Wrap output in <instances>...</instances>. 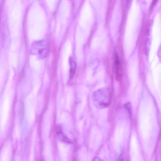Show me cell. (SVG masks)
I'll return each instance as SVG.
<instances>
[{"instance_id":"1","label":"cell","mask_w":161,"mask_h":161,"mask_svg":"<svg viewBox=\"0 0 161 161\" xmlns=\"http://www.w3.org/2000/svg\"><path fill=\"white\" fill-rule=\"evenodd\" d=\"M110 97V91L107 88L97 90L93 93L92 97L94 104L97 107L100 108L108 106Z\"/></svg>"},{"instance_id":"2","label":"cell","mask_w":161,"mask_h":161,"mask_svg":"<svg viewBox=\"0 0 161 161\" xmlns=\"http://www.w3.org/2000/svg\"><path fill=\"white\" fill-rule=\"evenodd\" d=\"M114 66L116 79L118 80L121 77L122 69L119 59L117 55L115 56Z\"/></svg>"},{"instance_id":"3","label":"cell","mask_w":161,"mask_h":161,"mask_svg":"<svg viewBox=\"0 0 161 161\" xmlns=\"http://www.w3.org/2000/svg\"><path fill=\"white\" fill-rule=\"evenodd\" d=\"M58 136L59 139L62 142L70 143H71V140L66 136L61 133V131L58 132Z\"/></svg>"},{"instance_id":"4","label":"cell","mask_w":161,"mask_h":161,"mask_svg":"<svg viewBox=\"0 0 161 161\" xmlns=\"http://www.w3.org/2000/svg\"><path fill=\"white\" fill-rule=\"evenodd\" d=\"M70 78H72L73 77L75 72L76 66L75 63L72 59L70 60Z\"/></svg>"},{"instance_id":"5","label":"cell","mask_w":161,"mask_h":161,"mask_svg":"<svg viewBox=\"0 0 161 161\" xmlns=\"http://www.w3.org/2000/svg\"><path fill=\"white\" fill-rule=\"evenodd\" d=\"M117 161H124L123 158L121 155L118 157Z\"/></svg>"},{"instance_id":"6","label":"cell","mask_w":161,"mask_h":161,"mask_svg":"<svg viewBox=\"0 0 161 161\" xmlns=\"http://www.w3.org/2000/svg\"><path fill=\"white\" fill-rule=\"evenodd\" d=\"M93 161H102L99 158H98L97 157H95L93 160Z\"/></svg>"}]
</instances>
